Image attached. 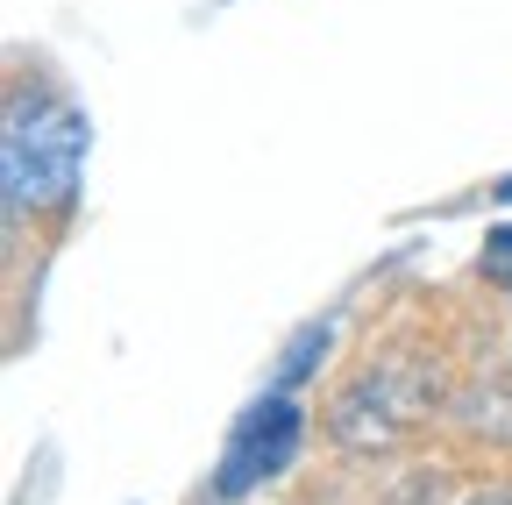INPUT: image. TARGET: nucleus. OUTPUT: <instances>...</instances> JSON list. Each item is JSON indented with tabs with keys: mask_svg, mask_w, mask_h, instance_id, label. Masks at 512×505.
<instances>
[{
	"mask_svg": "<svg viewBox=\"0 0 512 505\" xmlns=\"http://www.w3.org/2000/svg\"><path fill=\"white\" fill-rule=\"evenodd\" d=\"M86 157V121L72 107H43L29 93L8 100V200L36 207V200H64Z\"/></svg>",
	"mask_w": 512,
	"mask_h": 505,
	"instance_id": "1",
	"label": "nucleus"
},
{
	"mask_svg": "<svg viewBox=\"0 0 512 505\" xmlns=\"http://www.w3.org/2000/svg\"><path fill=\"white\" fill-rule=\"evenodd\" d=\"M292 449H299V413H292V399H264V406L235 427V449H228V463H221V498H242L256 477L285 470Z\"/></svg>",
	"mask_w": 512,
	"mask_h": 505,
	"instance_id": "2",
	"label": "nucleus"
},
{
	"mask_svg": "<svg viewBox=\"0 0 512 505\" xmlns=\"http://www.w3.org/2000/svg\"><path fill=\"white\" fill-rule=\"evenodd\" d=\"M320 349H328V328H306V335L292 342V356H285V370H278V385H299V377H306V363H313Z\"/></svg>",
	"mask_w": 512,
	"mask_h": 505,
	"instance_id": "3",
	"label": "nucleus"
},
{
	"mask_svg": "<svg viewBox=\"0 0 512 505\" xmlns=\"http://www.w3.org/2000/svg\"><path fill=\"white\" fill-rule=\"evenodd\" d=\"M484 257H498V271H512V228H498V235H491Z\"/></svg>",
	"mask_w": 512,
	"mask_h": 505,
	"instance_id": "4",
	"label": "nucleus"
},
{
	"mask_svg": "<svg viewBox=\"0 0 512 505\" xmlns=\"http://www.w3.org/2000/svg\"><path fill=\"white\" fill-rule=\"evenodd\" d=\"M470 505H512V498H470Z\"/></svg>",
	"mask_w": 512,
	"mask_h": 505,
	"instance_id": "5",
	"label": "nucleus"
},
{
	"mask_svg": "<svg viewBox=\"0 0 512 505\" xmlns=\"http://www.w3.org/2000/svg\"><path fill=\"white\" fill-rule=\"evenodd\" d=\"M498 200H512V178H505V185H498Z\"/></svg>",
	"mask_w": 512,
	"mask_h": 505,
	"instance_id": "6",
	"label": "nucleus"
}]
</instances>
